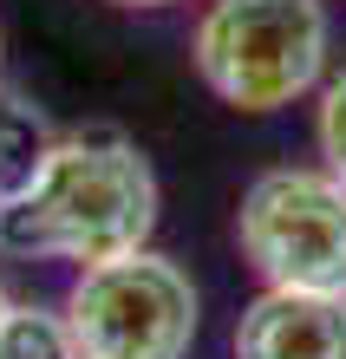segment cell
Here are the masks:
<instances>
[{"mask_svg": "<svg viewBox=\"0 0 346 359\" xmlns=\"http://www.w3.org/2000/svg\"><path fill=\"white\" fill-rule=\"evenodd\" d=\"M150 229H157V170L118 131L53 137L39 170L0 203V248L20 262L98 268L144 248Z\"/></svg>", "mask_w": 346, "mask_h": 359, "instance_id": "obj_1", "label": "cell"}, {"mask_svg": "<svg viewBox=\"0 0 346 359\" xmlns=\"http://www.w3.org/2000/svg\"><path fill=\"white\" fill-rule=\"evenodd\" d=\"M189 53L215 98L262 118L320 86L327 7L320 0H209Z\"/></svg>", "mask_w": 346, "mask_h": 359, "instance_id": "obj_2", "label": "cell"}, {"mask_svg": "<svg viewBox=\"0 0 346 359\" xmlns=\"http://www.w3.org/2000/svg\"><path fill=\"white\" fill-rule=\"evenodd\" d=\"M197 287L170 255H112L79 268L66 294V327L79 359H183L197 346Z\"/></svg>", "mask_w": 346, "mask_h": 359, "instance_id": "obj_3", "label": "cell"}, {"mask_svg": "<svg viewBox=\"0 0 346 359\" xmlns=\"http://www.w3.org/2000/svg\"><path fill=\"white\" fill-rule=\"evenodd\" d=\"M235 242L268 287L346 294V177L333 170H262L242 189Z\"/></svg>", "mask_w": 346, "mask_h": 359, "instance_id": "obj_4", "label": "cell"}, {"mask_svg": "<svg viewBox=\"0 0 346 359\" xmlns=\"http://www.w3.org/2000/svg\"><path fill=\"white\" fill-rule=\"evenodd\" d=\"M235 359H346V294L262 287L235 320Z\"/></svg>", "mask_w": 346, "mask_h": 359, "instance_id": "obj_5", "label": "cell"}, {"mask_svg": "<svg viewBox=\"0 0 346 359\" xmlns=\"http://www.w3.org/2000/svg\"><path fill=\"white\" fill-rule=\"evenodd\" d=\"M46 144H53L46 118H39L33 104L20 98V92H7V86H0V203H7L13 189H20V183H27V177L39 170Z\"/></svg>", "mask_w": 346, "mask_h": 359, "instance_id": "obj_6", "label": "cell"}, {"mask_svg": "<svg viewBox=\"0 0 346 359\" xmlns=\"http://www.w3.org/2000/svg\"><path fill=\"white\" fill-rule=\"evenodd\" d=\"M0 359H79L66 313L7 301V313H0Z\"/></svg>", "mask_w": 346, "mask_h": 359, "instance_id": "obj_7", "label": "cell"}, {"mask_svg": "<svg viewBox=\"0 0 346 359\" xmlns=\"http://www.w3.org/2000/svg\"><path fill=\"white\" fill-rule=\"evenodd\" d=\"M320 157H327V170L346 177V72L327 79V92H320Z\"/></svg>", "mask_w": 346, "mask_h": 359, "instance_id": "obj_8", "label": "cell"}, {"mask_svg": "<svg viewBox=\"0 0 346 359\" xmlns=\"http://www.w3.org/2000/svg\"><path fill=\"white\" fill-rule=\"evenodd\" d=\"M112 7H177V0H112Z\"/></svg>", "mask_w": 346, "mask_h": 359, "instance_id": "obj_9", "label": "cell"}, {"mask_svg": "<svg viewBox=\"0 0 346 359\" xmlns=\"http://www.w3.org/2000/svg\"><path fill=\"white\" fill-rule=\"evenodd\" d=\"M0 313H7V287H0Z\"/></svg>", "mask_w": 346, "mask_h": 359, "instance_id": "obj_10", "label": "cell"}]
</instances>
